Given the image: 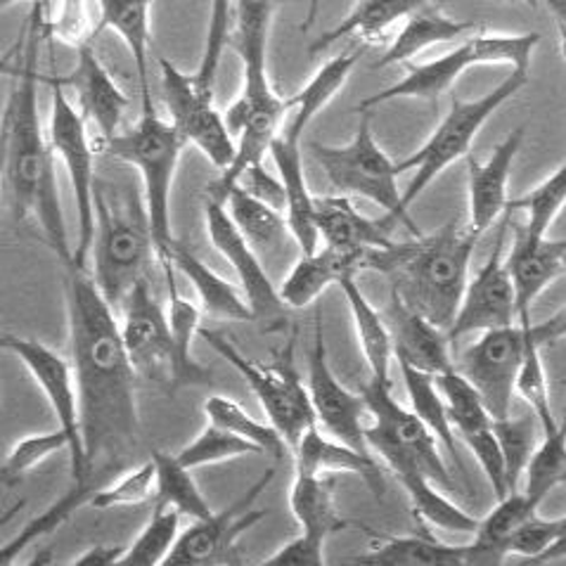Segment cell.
I'll return each instance as SVG.
<instances>
[{
  "label": "cell",
  "mask_w": 566,
  "mask_h": 566,
  "mask_svg": "<svg viewBox=\"0 0 566 566\" xmlns=\"http://www.w3.org/2000/svg\"><path fill=\"white\" fill-rule=\"evenodd\" d=\"M66 327L78 401L81 472L64 495L76 510L133 468L140 448L136 373L124 352L119 321L86 269H64Z\"/></svg>",
  "instance_id": "cell-1"
},
{
  "label": "cell",
  "mask_w": 566,
  "mask_h": 566,
  "mask_svg": "<svg viewBox=\"0 0 566 566\" xmlns=\"http://www.w3.org/2000/svg\"><path fill=\"white\" fill-rule=\"evenodd\" d=\"M20 70L12 76L14 86L0 122L3 149V180L12 195L14 216L31 219L43 232L57 261L74 265V247L70 244L60 186L55 174V153L48 140L39 112V48L43 39V3L33 0L27 27L22 31Z\"/></svg>",
  "instance_id": "cell-2"
},
{
  "label": "cell",
  "mask_w": 566,
  "mask_h": 566,
  "mask_svg": "<svg viewBox=\"0 0 566 566\" xmlns=\"http://www.w3.org/2000/svg\"><path fill=\"white\" fill-rule=\"evenodd\" d=\"M91 254L95 287L119 313L133 287L147 280V269L157 256L143 192L136 186L95 176Z\"/></svg>",
  "instance_id": "cell-3"
},
{
  "label": "cell",
  "mask_w": 566,
  "mask_h": 566,
  "mask_svg": "<svg viewBox=\"0 0 566 566\" xmlns=\"http://www.w3.org/2000/svg\"><path fill=\"white\" fill-rule=\"evenodd\" d=\"M479 240L481 235L470 226L460 228L458 221H448L434 235L401 242L398 259L387 273L391 296L448 332L468 287Z\"/></svg>",
  "instance_id": "cell-4"
},
{
  "label": "cell",
  "mask_w": 566,
  "mask_h": 566,
  "mask_svg": "<svg viewBox=\"0 0 566 566\" xmlns=\"http://www.w3.org/2000/svg\"><path fill=\"white\" fill-rule=\"evenodd\" d=\"M182 147L186 143L178 130L171 122L161 119L157 109H143L136 126L99 145L103 153L140 176L143 202L164 277L174 275V263L169 261V249L176 242L171 235V190Z\"/></svg>",
  "instance_id": "cell-5"
},
{
  "label": "cell",
  "mask_w": 566,
  "mask_h": 566,
  "mask_svg": "<svg viewBox=\"0 0 566 566\" xmlns=\"http://www.w3.org/2000/svg\"><path fill=\"white\" fill-rule=\"evenodd\" d=\"M391 387V381L370 377L358 391L373 418L370 424H365V443H368L370 453H377L385 460L396 479L420 474L434 481L437 486L453 491L455 481L446 468L439 441L431 437V431L420 422L418 415L396 401Z\"/></svg>",
  "instance_id": "cell-6"
},
{
  "label": "cell",
  "mask_w": 566,
  "mask_h": 566,
  "mask_svg": "<svg viewBox=\"0 0 566 566\" xmlns=\"http://www.w3.org/2000/svg\"><path fill=\"white\" fill-rule=\"evenodd\" d=\"M363 119L346 145L311 143L313 159L321 164L329 186L344 197H363L385 209L387 216L403 226L412 238H420L422 230L415 223L410 209L403 207L398 190L396 161L379 147L373 133L370 112H360Z\"/></svg>",
  "instance_id": "cell-7"
},
{
  "label": "cell",
  "mask_w": 566,
  "mask_h": 566,
  "mask_svg": "<svg viewBox=\"0 0 566 566\" xmlns=\"http://www.w3.org/2000/svg\"><path fill=\"white\" fill-rule=\"evenodd\" d=\"M541 43V33H481V36L468 39L453 53H448L434 62L410 64L408 74L396 81L394 86L365 97L356 107L358 112H368L373 107L387 105L391 99L415 97L439 105V97L453 86V83L472 66L484 64H505L510 70L528 72L534 50Z\"/></svg>",
  "instance_id": "cell-8"
},
{
  "label": "cell",
  "mask_w": 566,
  "mask_h": 566,
  "mask_svg": "<svg viewBox=\"0 0 566 566\" xmlns=\"http://www.w3.org/2000/svg\"><path fill=\"white\" fill-rule=\"evenodd\" d=\"M528 83V72L512 70L505 81L481 95L476 99H453L451 112L443 116V122L434 128L429 140L418 149V153L396 161L398 174L412 171L408 188L401 192L403 207L418 199L431 180H437L448 166L455 164L462 157H470V147L476 138V133L484 128L491 116L501 109L507 99H512Z\"/></svg>",
  "instance_id": "cell-9"
},
{
  "label": "cell",
  "mask_w": 566,
  "mask_h": 566,
  "mask_svg": "<svg viewBox=\"0 0 566 566\" xmlns=\"http://www.w3.org/2000/svg\"><path fill=\"white\" fill-rule=\"evenodd\" d=\"M564 311H559L555 318L538 325L512 323L484 329L479 342L464 348L455 370L476 389L493 420L505 418V415L512 412L514 381H517L520 365L524 360L528 344L536 339L553 344L564 337Z\"/></svg>",
  "instance_id": "cell-10"
},
{
  "label": "cell",
  "mask_w": 566,
  "mask_h": 566,
  "mask_svg": "<svg viewBox=\"0 0 566 566\" xmlns=\"http://www.w3.org/2000/svg\"><path fill=\"white\" fill-rule=\"evenodd\" d=\"M202 339L219 354L223 360L252 389V394L259 398V403L265 412V418L277 429V434L285 439L290 451L296 446V441L304 437V431L315 427V415L311 406L308 389L304 387L302 377H298L294 368V344L290 342L287 348L275 356L273 363H259L254 358H247L240 348L232 344L221 332L202 329L199 327Z\"/></svg>",
  "instance_id": "cell-11"
},
{
  "label": "cell",
  "mask_w": 566,
  "mask_h": 566,
  "mask_svg": "<svg viewBox=\"0 0 566 566\" xmlns=\"http://www.w3.org/2000/svg\"><path fill=\"white\" fill-rule=\"evenodd\" d=\"M50 83V124L48 140L53 153L62 159L66 176L74 188L76 205V249L74 265L86 269L93 244V186H95V153L88 124L81 109L64 93L60 76L45 78ZM88 271V269H86Z\"/></svg>",
  "instance_id": "cell-12"
},
{
  "label": "cell",
  "mask_w": 566,
  "mask_h": 566,
  "mask_svg": "<svg viewBox=\"0 0 566 566\" xmlns=\"http://www.w3.org/2000/svg\"><path fill=\"white\" fill-rule=\"evenodd\" d=\"M119 313H124L119 332L133 373L169 391L192 387V379L178 358L169 318L147 280L133 287Z\"/></svg>",
  "instance_id": "cell-13"
},
{
  "label": "cell",
  "mask_w": 566,
  "mask_h": 566,
  "mask_svg": "<svg viewBox=\"0 0 566 566\" xmlns=\"http://www.w3.org/2000/svg\"><path fill=\"white\" fill-rule=\"evenodd\" d=\"M159 76L169 122L182 143L195 145L216 169L226 171L235 157V138L228 130L223 114L213 107V93L199 88L192 74L180 72L169 60H159Z\"/></svg>",
  "instance_id": "cell-14"
},
{
  "label": "cell",
  "mask_w": 566,
  "mask_h": 566,
  "mask_svg": "<svg viewBox=\"0 0 566 566\" xmlns=\"http://www.w3.org/2000/svg\"><path fill=\"white\" fill-rule=\"evenodd\" d=\"M273 479L275 470H265L235 503L221 512H211L209 517L197 520L192 522V526L180 531L164 564L199 566L238 562V541L265 517L263 510H254V503L259 501L261 493L273 484Z\"/></svg>",
  "instance_id": "cell-15"
},
{
  "label": "cell",
  "mask_w": 566,
  "mask_h": 566,
  "mask_svg": "<svg viewBox=\"0 0 566 566\" xmlns=\"http://www.w3.org/2000/svg\"><path fill=\"white\" fill-rule=\"evenodd\" d=\"M205 226L209 238L219 252L235 271L242 296L247 298L249 308H252L254 321L263 323L269 329H282L287 318V304L280 298L277 287L265 271L261 256L254 252L252 244H249L235 223L230 221L226 211V205L219 199L205 195Z\"/></svg>",
  "instance_id": "cell-16"
},
{
  "label": "cell",
  "mask_w": 566,
  "mask_h": 566,
  "mask_svg": "<svg viewBox=\"0 0 566 566\" xmlns=\"http://www.w3.org/2000/svg\"><path fill=\"white\" fill-rule=\"evenodd\" d=\"M308 396L315 415V424L325 427L332 439L356 448L360 453H370L365 443V418L368 406L363 396L348 391L335 375L327 358V346L323 337V313H315L313 346L308 354Z\"/></svg>",
  "instance_id": "cell-17"
},
{
  "label": "cell",
  "mask_w": 566,
  "mask_h": 566,
  "mask_svg": "<svg viewBox=\"0 0 566 566\" xmlns=\"http://www.w3.org/2000/svg\"><path fill=\"white\" fill-rule=\"evenodd\" d=\"M0 352H8L20 358V363L43 391L45 401L55 412L57 427L70 439V470L72 479H76L81 472V434L72 363L39 339L10 335V332H0Z\"/></svg>",
  "instance_id": "cell-18"
},
{
  "label": "cell",
  "mask_w": 566,
  "mask_h": 566,
  "mask_svg": "<svg viewBox=\"0 0 566 566\" xmlns=\"http://www.w3.org/2000/svg\"><path fill=\"white\" fill-rule=\"evenodd\" d=\"M507 232L510 211L505 209L501 228L495 232L493 252L489 254L486 263L476 271V275L468 280V287L462 292L455 318L451 327H448V339L451 342L474 335V332L517 323L514 321L512 280L505 265Z\"/></svg>",
  "instance_id": "cell-19"
},
{
  "label": "cell",
  "mask_w": 566,
  "mask_h": 566,
  "mask_svg": "<svg viewBox=\"0 0 566 566\" xmlns=\"http://www.w3.org/2000/svg\"><path fill=\"white\" fill-rule=\"evenodd\" d=\"M391 247L377 249H335L318 247L313 254H302L287 277L277 287L287 308L313 304L329 285H339L344 277H358L365 271L385 275L391 261Z\"/></svg>",
  "instance_id": "cell-20"
},
{
  "label": "cell",
  "mask_w": 566,
  "mask_h": 566,
  "mask_svg": "<svg viewBox=\"0 0 566 566\" xmlns=\"http://www.w3.org/2000/svg\"><path fill=\"white\" fill-rule=\"evenodd\" d=\"M512 228L514 240L505 265L514 292V321L531 325V306L564 273L566 242L531 235L520 223H512Z\"/></svg>",
  "instance_id": "cell-21"
},
{
  "label": "cell",
  "mask_w": 566,
  "mask_h": 566,
  "mask_svg": "<svg viewBox=\"0 0 566 566\" xmlns=\"http://www.w3.org/2000/svg\"><path fill=\"white\" fill-rule=\"evenodd\" d=\"M275 0H232L230 39L242 60V91L238 97L247 103H263L277 93L269 78V36Z\"/></svg>",
  "instance_id": "cell-22"
},
{
  "label": "cell",
  "mask_w": 566,
  "mask_h": 566,
  "mask_svg": "<svg viewBox=\"0 0 566 566\" xmlns=\"http://www.w3.org/2000/svg\"><path fill=\"white\" fill-rule=\"evenodd\" d=\"M76 50V64L70 76H60L64 86H72L81 114L86 124L97 130L99 145H105L109 138L119 133L122 116L128 107V97L119 88V83L107 72L103 60L97 57L91 41L81 43Z\"/></svg>",
  "instance_id": "cell-23"
},
{
  "label": "cell",
  "mask_w": 566,
  "mask_h": 566,
  "mask_svg": "<svg viewBox=\"0 0 566 566\" xmlns=\"http://www.w3.org/2000/svg\"><path fill=\"white\" fill-rule=\"evenodd\" d=\"M385 321L391 335L394 358L398 363H406L410 368L429 375H441L455 368L448 332L403 306L396 296H391Z\"/></svg>",
  "instance_id": "cell-24"
},
{
  "label": "cell",
  "mask_w": 566,
  "mask_h": 566,
  "mask_svg": "<svg viewBox=\"0 0 566 566\" xmlns=\"http://www.w3.org/2000/svg\"><path fill=\"white\" fill-rule=\"evenodd\" d=\"M526 138V128L512 130L510 136L493 149L486 164H479L476 159L468 157L470 166V180H468V195H470V228L476 230L479 235L501 219L507 207V182L514 159H517L520 149Z\"/></svg>",
  "instance_id": "cell-25"
},
{
  "label": "cell",
  "mask_w": 566,
  "mask_h": 566,
  "mask_svg": "<svg viewBox=\"0 0 566 566\" xmlns=\"http://www.w3.org/2000/svg\"><path fill=\"white\" fill-rule=\"evenodd\" d=\"M298 143L302 140H294L277 130L269 155L275 164L282 188H285V219L292 240L302 249V254H313L321 247V235L318 226H315V197L308 190Z\"/></svg>",
  "instance_id": "cell-26"
},
{
  "label": "cell",
  "mask_w": 566,
  "mask_h": 566,
  "mask_svg": "<svg viewBox=\"0 0 566 566\" xmlns=\"http://www.w3.org/2000/svg\"><path fill=\"white\" fill-rule=\"evenodd\" d=\"M292 451H294L296 474H315V476H323L329 472L358 474L377 497H385L387 481L375 455L360 453L352 446H346L332 437H325L318 424L304 431V437L296 441Z\"/></svg>",
  "instance_id": "cell-27"
},
{
  "label": "cell",
  "mask_w": 566,
  "mask_h": 566,
  "mask_svg": "<svg viewBox=\"0 0 566 566\" xmlns=\"http://www.w3.org/2000/svg\"><path fill=\"white\" fill-rule=\"evenodd\" d=\"M315 226L325 247L335 249H377L389 247L391 230L398 223L385 213V219H368L344 195L315 197Z\"/></svg>",
  "instance_id": "cell-28"
},
{
  "label": "cell",
  "mask_w": 566,
  "mask_h": 566,
  "mask_svg": "<svg viewBox=\"0 0 566 566\" xmlns=\"http://www.w3.org/2000/svg\"><path fill=\"white\" fill-rule=\"evenodd\" d=\"M99 27L124 41L136 64L143 109H155L149 93V43H153V0H95Z\"/></svg>",
  "instance_id": "cell-29"
},
{
  "label": "cell",
  "mask_w": 566,
  "mask_h": 566,
  "mask_svg": "<svg viewBox=\"0 0 566 566\" xmlns=\"http://www.w3.org/2000/svg\"><path fill=\"white\" fill-rule=\"evenodd\" d=\"M365 45L360 48H352L346 50V53L332 57L329 62H325L315 76L306 83V86L290 95L287 103H290V114L285 124H282L280 133H285V136L294 138V140H302L304 130L311 126V122L318 116L329 103L332 97H335L344 86L348 76H352L354 66L358 64V57L363 55Z\"/></svg>",
  "instance_id": "cell-30"
},
{
  "label": "cell",
  "mask_w": 566,
  "mask_h": 566,
  "mask_svg": "<svg viewBox=\"0 0 566 566\" xmlns=\"http://www.w3.org/2000/svg\"><path fill=\"white\" fill-rule=\"evenodd\" d=\"M375 545L354 564L373 566H468V545H448L434 536H387L368 528Z\"/></svg>",
  "instance_id": "cell-31"
},
{
  "label": "cell",
  "mask_w": 566,
  "mask_h": 566,
  "mask_svg": "<svg viewBox=\"0 0 566 566\" xmlns=\"http://www.w3.org/2000/svg\"><path fill=\"white\" fill-rule=\"evenodd\" d=\"M169 261L176 271L190 280L205 313L223 321H254L252 308H249L242 292L235 285H230L226 277L211 271L190 249L174 242L169 249Z\"/></svg>",
  "instance_id": "cell-32"
},
{
  "label": "cell",
  "mask_w": 566,
  "mask_h": 566,
  "mask_svg": "<svg viewBox=\"0 0 566 566\" xmlns=\"http://www.w3.org/2000/svg\"><path fill=\"white\" fill-rule=\"evenodd\" d=\"M406 20V27L398 31V36L391 41L387 53L373 64V70H387V66L408 62L410 57L424 53L427 48L455 41L474 29L472 22L451 20V17L441 12L439 6L431 3L410 12Z\"/></svg>",
  "instance_id": "cell-33"
},
{
  "label": "cell",
  "mask_w": 566,
  "mask_h": 566,
  "mask_svg": "<svg viewBox=\"0 0 566 566\" xmlns=\"http://www.w3.org/2000/svg\"><path fill=\"white\" fill-rule=\"evenodd\" d=\"M541 507L528 501L524 491L507 493L497 501L491 514L476 522L474 541L468 545V566H493L507 559L505 543L528 517H534Z\"/></svg>",
  "instance_id": "cell-34"
},
{
  "label": "cell",
  "mask_w": 566,
  "mask_h": 566,
  "mask_svg": "<svg viewBox=\"0 0 566 566\" xmlns=\"http://www.w3.org/2000/svg\"><path fill=\"white\" fill-rule=\"evenodd\" d=\"M290 507L304 534L327 541L352 526L342 517L335 503V479L315 474H294L290 489Z\"/></svg>",
  "instance_id": "cell-35"
},
{
  "label": "cell",
  "mask_w": 566,
  "mask_h": 566,
  "mask_svg": "<svg viewBox=\"0 0 566 566\" xmlns=\"http://www.w3.org/2000/svg\"><path fill=\"white\" fill-rule=\"evenodd\" d=\"M427 3H431V0H358L354 10L337 27L327 29L321 39L313 41L308 53L321 55L342 39H360L363 43L373 41L381 36L391 24L406 20L410 12Z\"/></svg>",
  "instance_id": "cell-36"
},
{
  "label": "cell",
  "mask_w": 566,
  "mask_h": 566,
  "mask_svg": "<svg viewBox=\"0 0 566 566\" xmlns=\"http://www.w3.org/2000/svg\"><path fill=\"white\" fill-rule=\"evenodd\" d=\"M339 287L346 296L348 311H352L354 327L358 346L363 352L365 363H368L370 377L379 381H391V360H394V348H391V335L385 315H381L370 302L368 296L363 294L358 277H344Z\"/></svg>",
  "instance_id": "cell-37"
},
{
  "label": "cell",
  "mask_w": 566,
  "mask_h": 566,
  "mask_svg": "<svg viewBox=\"0 0 566 566\" xmlns=\"http://www.w3.org/2000/svg\"><path fill=\"white\" fill-rule=\"evenodd\" d=\"M223 205L230 221L235 223L240 235L252 244L256 254L259 249H263V252H273V249H280L285 244L287 238H292L285 213L259 202L256 197L247 195L238 186H232L226 192Z\"/></svg>",
  "instance_id": "cell-38"
},
{
  "label": "cell",
  "mask_w": 566,
  "mask_h": 566,
  "mask_svg": "<svg viewBox=\"0 0 566 566\" xmlns=\"http://www.w3.org/2000/svg\"><path fill=\"white\" fill-rule=\"evenodd\" d=\"M155 464V505L171 507L180 517H190L192 522L205 520L213 512L207 497L199 491L192 470L182 468L176 453L153 451Z\"/></svg>",
  "instance_id": "cell-39"
},
{
  "label": "cell",
  "mask_w": 566,
  "mask_h": 566,
  "mask_svg": "<svg viewBox=\"0 0 566 566\" xmlns=\"http://www.w3.org/2000/svg\"><path fill=\"white\" fill-rule=\"evenodd\" d=\"M398 370H401L412 412L418 415L420 422L431 431V437L441 443L446 455H451V460L462 470V458L458 451L455 429H453L451 420H448L446 403L439 394L434 375L422 373L418 368H410V365H406V363H398Z\"/></svg>",
  "instance_id": "cell-40"
},
{
  "label": "cell",
  "mask_w": 566,
  "mask_h": 566,
  "mask_svg": "<svg viewBox=\"0 0 566 566\" xmlns=\"http://www.w3.org/2000/svg\"><path fill=\"white\" fill-rule=\"evenodd\" d=\"M398 484L406 489L412 512L427 524L441 531H453V534H474L479 520L458 507L451 497L443 495V491L431 479L408 474L398 479Z\"/></svg>",
  "instance_id": "cell-41"
},
{
  "label": "cell",
  "mask_w": 566,
  "mask_h": 566,
  "mask_svg": "<svg viewBox=\"0 0 566 566\" xmlns=\"http://www.w3.org/2000/svg\"><path fill=\"white\" fill-rule=\"evenodd\" d=\"M205 415L207 422L232 431V434L249 443H254L263 455L282 460L290 451V446L277 434V429L271 422H259L238 401H232L228 396H211L205 403Z\"/></svg>",
  "instance_id": "cell-42"
},
{
  "label": "cell",
  "mask_w": 566,
  "mask_h": 566,
  "mask_svg": "<svg viewBox=\"0 0 566 566\" xmlns=\"http://www.w3.org/2000/svg\"><path fill=\"white\" fill-rule=\"evenodd\" d=\"M434 381L446 403L448 420H451L460 439H468L476 434V431H484L491 427L493 418L484 401H481V396L455 368L434 375Z\"/></svg>",
  "instance_id": "cell-43"
},
{
  "label": "cell",
  "mask_w": 566,
  "mask_h": 566,
  "mask_svg": "<svg viewBox=\"0 0 566 566\" xmlns=\"http://www.w3.org/2000/svg\"><path fill=\"white\" fill-rule=\"evenodd\" d=\"M493 434L501 446L503 462H505V481H507V493L520 491V481L526 470V462L538 446L541 424L536 415H524V418H512V412L505 418H497L491 422Z\"/></svg>",
  "instance_id": "cell-44"
},
{
  "label": "cell",
  "mask_w": 566,
  "mask_h": 566,
  "mask_svg": "<svg viewBox=\"0 0 566 566\" xmlns=\"http://www.w3.org/2000/svg\"><path fill=\"white\" fill-rule=\"evenodd\" d=\"M566 202V164H559L557 169L547 176L541 186L524 192L522 197L507 199V211L526 213V221L520 223L531 235L545 238L551 232L557 216L562 213Z\"/></svg>",
  "instance_id": "cell-45"
},
{
  "label": "cell",
  "mask_w": 566,
  "mask_h": 566,
  "mask_svg": "<svg viewBox=\"0 0 566 566\" xmlns=\"http://www.w3.org/2000/svg\"><path fill=\"white\" fill-rule=\"evenodd\" d=\"M526 486L524 495L534 501L538 507L551 491L562 486L566 481V431L559 427L553 434H543V441L534 448L526 462Z\"/></svg>",
  "instance_id": "cell-46"
},
{
  "label": "cell",
  "mask_w": 566,
  "mask_h": 566,
  "mask_svg": "<svg viewBox=\"0 0 566 566\" xmlns=\"http://www.w3.org/2000/svg\"><path fill=\"white\" fill-rule=\"evenodd\" d=\"M166 287H169V313H166V318H169L178 358L182 363V368L190 375L192 387H209L211 370H207L202 363H197L192 358V342L199 335V318H202V311L178 292L176 277H166Z\"/></svg>",
  "instance_id": "cell-47"
},
{
  "label": "cell",
  "mask_w": 566,
  "mask_h": 566,
  "mask_svg": "<svg viewBox=\"0 0 566 566\" xmlns=\"http://www.w3.org/2000/svg\"><path fill=\"white\" fill-rule=\"evenodd\" d=\"M180 534V514L171 507L155 505L153 517L119 557L116 566H155L164 564Z\"/></svg>",
  "instance_id": "cell-48"
},
{
  "label": "cell",
  "mask_w": 566,
  "mask_h": 566,
  "mask_svg": "<svg viewBox=\"0 0 566 566\" xmlns=\"http://www.w3.org/2000/svg\"><path fill=\"white\" fill-rule=\"evenodd\" d=\"M249 455H263V453L254 443H249L232 434V431H226L211 422H207V427L176 453L178 462L188 470L209 468V464H219V462L249 458Z\"/></svg>",
  "instance_id": "cell-49"
},
{
  "label": "cell",
  "mask_w": 566,
  "mask_h": 566,
  "mask_svg": "<svg viewBox=\"0 0 566 566\" xmlns=\"http://www.w3.org/2000/svg\"><path fill=\"white\" fill-rule=\"evenodd\" d=\"M547 344L536 339L531 342L524 360L520 365L517 381H514V394L524 398V403L536 415L543 434H553L562 424L557 422L553 403H551V389H547V375L543 365V348Z\"/></svg>",
  "instance_id": "cell-50"
},
{
  "label": "cell",
  "mask_w": 566,
  "mask_h": 566,
  "mask_svg": "<svg viewBox=\"0 0 566 566\" xmlns=\"http://www.w3.org/2000/svg\"><path fill=\"white\" fill-rule=\"evenodd\" d=\"M566 547V517L545 520L536 512L507 538V555H522L526 562L562 559Z\"/></svg>",
  "instance_id": "cell-51"
},
{
  "label": "cell",
  "mask_w": 566,
  "mask_h": 566,
  "mask_svg": "<svg viewBox=\"0 0 566 566\" xmlns=\"http://www.w3.org/2000/svg\"><path fill=\"white\" fill-rule=\"evenodd\" d=\"M57 453H70V439L64 437V431L55 427L53 431H43V434H31L22 441H17L6 462L0 464V484L3 486H17L22 484L24 476L36 470L41 462L53 458Z\"/></svg>",
  "instance_id": "cell-52"
},
{
  "label": "cell",
  "mask_w": 566,
  "mask_h": 566,
  "mask_svg": "<svg viewBox=\"0 0 566 566\" xmlns=\"http://www.w3.org/2000/svg\"><path fill=\"white\" fill-rule=\"evenodd\" d=\"M153 495H155V464L153 460H147L138 464V468H130L124 474L112 479L103 489H97L91 495L88 507H95V510L136 507L147 503Z\"/></svg>",
  "instance_id": "cell-53"
},
{
  "label": "cell",
  "mask_w": 566,
  "mask_h": 566,
  "mask_svg": "<svg viewBox=\"0 0 566 566\" xmlns=\"http://www.w3.org/2000/svg\"><path fill=\"white\" fill-rule=\"evenodd\" d=\"M230 14H232V0H211L207 39H205V48H202V60H199L197 72L192 74L197 86L202 88V91H207V93H213L216 74H219L221 57H223L226 48H228Z\"/></svg>",
  "instance_id": "cell-54"
},
{
  "label": "cell",
  "mask_w": 566,
  "mask_h": 566,
  "mask_svg": "<svg viewBox=\"0 0 566 566\" xmlns=\"http://www.w3.org/2000/svg\"><path fill=\"white\" fill-rule=\"evenodd\" d=\"M462 441L468 443V448L474 453L479 468L484 470L495 497L501 501V497L507 495V481H505L503 453H501V446H497V439L493 434V427H489L484 431H476V434L462 439Z\"/></svg>",
  "instance_id": "cell-55"
},
{
  "label": "cell",
  "mask_w": 566,
  "mask_h": 566,
  "mask_svg": "<svg viewBox=\"0 0 566 566\" xmlns=\"http://www.w3.org/2000/svg\"><path fill=\"white\" fill-rule=\"evenodd\" d=\"M232 186H238L240 190H244L247 195L256 197L259 202L269 205L273 209H277L280 213H285V188H282V182L277 176H271L269 171L263 169V164H254L244 169ZM230 186V188H232ZM228 188V190H230Z\"/></svg>",
  "instance_id": "cell-56"
},
{
  "label": "cell",
  "mask_w": 566,
  "mask_h": 566,
  "mask_svg": "<svg viewBox=\"0 0 566 566\" xmlns=\"http://www.w3.org/2000/svg\"><path fill=\"white\" fill-rule=\"evenodd\" d=\"M325 543L311 534H298L287 545H282L271 557H265L261 564L265 566H323L325 564Z\"/></svg>",
  "instance_id": "cell-57"
},
{
  "label": "cell",
  "mask_w": 566,
  "mask_h": 566,
  "mask_svg": "<svg viewBox=\"0 0 566 566\" xmlns=\"http://www.w3.org/2000/svg\"><path fill=\"white\" fill-rule=\"evenodd\" d=\"M122 553H124V547H119V545H97V547H91V551H86L83 555L74 557L72 564H78V566H114V564H119Z\"/></svg>",
  "instance_id": "cell-58"
},
{
  "label": "cell",
  "mask_w": 566,
  "mask_h": 566,
  "mask_svg": "<svg viewBox=\"0 0 566 566\" xmlns=\"http://www.w3.org/2000/svg\"><path fill=\"white\" fill-rule=\"evenodd\" d=\"M14 53H17V48L10 50V53H6V55H0V76H14L17 70H20V64L12 62Z\"/></svg>",
  "instance_id": "cell-59"
},
{
  "label": "cell",
  "mask_w": 566,
  "mask_h": 566,
  "mask_svg": "<svg viewBox=\"0 0 566 566\" xmlns=\"http://www.w3.org/2000/svg\"><path fill=\"white\" fill-rule=\"evenodd\" d=\"M318 12H321V0H308V10H306V22L302 24V31H308L315 20H318Z\"/></svg>",
  "instance_id": "cell-60"
},
{
  "label": "cell",
  "mask_w": 566,
  "mask_h": 566,
  "mask_svg": "<svg viewBox=\"0 0 566 566\" xmlns=\"http://www.w3.org/2000/svg\"><path fill=\"white\" fill-rule=\"evenodd\" d=\"M3 149H6V140H3V133H0V186H3Z\"/></svg>",
  "instance_id": "cell-61"
},
{
  "label": "cell",
  "mask_w": 566,
  "mask_h": 566,
  "mask_svg": "<svg viewBox=\"0 0 566 566\" xmlns=\"http://www.w3.org/2000/svg\"><path fill=\"white\" fill-rule=\"evenodd\" d=\"M14 3H20V0H0V10H6L10 6H14Z\"/></svg>",
  "instance_id": "cell-62"
},
{
  "label": "cell",
  "mask_w": 566,
  "mask_h": 566,
  "mask_svg": "<svg viewBox=\"0 0 566 566\" xmlns=\"http://www.w3.org/2000/svg\"><path fill=\"white\" fill-rule=\"evenodd\" d=\"M524 3H526L531 10H536V8H538V0H524Z\"/></svg>",
  "instance_id": "cell-63"
}]
</instances>
